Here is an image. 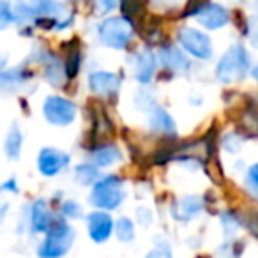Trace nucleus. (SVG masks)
Returning a JSON list of instances; mask_svg holds the SVG:
<instances>
[{"label":"nucleus","mask_w":258,"mask_h":258,"mask_svg":"<svg viewBox=\"0 0 258 258\" xmlns=\"http://www.w3.org/2000/svg\"><path fill=\"white\" fill-rule=\"evenodd\" d=\"M75 240V232L64 219H53L50 228L46 230V239L39 247L41 258H60L71 247Z\"/></svg>","instance_id":"obj_1"},{"label":"nucleus","mask_w":258,"mask_h":258,"mask_svg":"<svg viewBox=\"0 0 258 258\" xmlns=\"http://www.w3.org/2000/svg\"><path fill=\"white\" fill-rule=\"evenodd\" d=\"M125 198L124 180L117 175H106L97 180L90 193V204L101 211H113Z\"/></svg>","instance_id":"obj_2"},{"label":"nucleus","mask_w":258,"mask_h":258,"mask_svg":"<svg viewBox=\"0 0 258 258\" xmlns=\"http://www.w3.org/2000/svg\"><path fill=\"white\" fill-rule=\"evenodd\" d=\"M247 69H249V57L246 50L240 44H233L219 60L216 76L221 83H235L247 75Z\"/></svg>","instance_id":"obj_3"},{"label":"nucleus","mask_w":258,"mask_h":258,"mask_svg":"<svg viewBox=\"0 0 258 258\" xmlns=\"http://www.w3.org/2000/svg\"><path fill=\"white\" fill-rule=\"evenodd\" d=\"M133 23L131 20H125L122 16L118 18H108L97 27V36L104 46L111 50H124L131 39H133Z\"/></svg>","instance_id":"obj_4"},{"label":"nucleus","mask_w":258,"mask_h":258,"mask_svg":"<svg viewBox=\"0 0 258 258\" xmlns=\"http://www.w3.org/2000/svg\"><path fill=\"white\" fill-rule=\"evenodd\" d=\"M43 113L50 124L69 125L76 117V106L69 99L60 96H50L44 99Z\"/></svg>","instance_id":"obj_5"},{"label":"nucleus","mask_w":258,"mask_h":258,"mask_svg":"<svg viewBox=\"0 0 258 258\" xmlns=\"http://www.w3.org/2000/svg\"><path fill=\"white\" fill-rule=\"evenodd\" d=\"M177 39L182 44V48L191 53L193 57L207 60L212 57V43L205 34H202L200 30L191 29V27H182L177 34Z\"/></svg>","instance_id":"obj_6"},{"label":"nucleus","mask_w":258,"mask_h":258,"mask_svg":"<svg viewBox=\"0 0 258 258\" xmlns=\"http://www.w3.org/2000/svg\"><path fill=\"white\" fill-rule=\"evenodd\" d=\"M89 87L96 96L110 99V97L117 96L118 89H120V76L108 71L92 73L89 76Z\"/></svg>","instance_id":"obj_7"},{"label":"nucleus","mask_w":258,"mask_h":258,"mask_svg":"<svg viewBox=\"0 0 258 258\" xmlns=\"http://www.w3.org/2000/svg\"><path fill=\"white\" fill-rule=\"evenodd\" d=\"M68 165H69V156L66 154L64 151H58V149L46 147L39 152V158H37L39 172L46 177L57 175V173H60Z\"/></svg>","instance_id":"obj_8"},{"label":"nucleus","mask_w":258,"mask_h":258,"mask_svg":"<svg viewBox=\"0 0 258 258\" xmlns=\"http://www.w3.org/2000/svg\"><path fill=\"white\" fill-rule=\"evenodd\" d=\"M195 16H197L198 23L205 29H211V30H216V29H221L228 23V13H226L225 8L218 4H207L205 2L204 6L195 11Z\"/></svg>","instance_id":"obj_9"},{"label":"nucleus","mask_w":258,"mask_h":258,"mask_svg":"<svg viewBox=\"0 0 258 258\" xmlns=\"http://www.w3.org/2000/svg\"><path fill=\"white\" fill-rule=\"evenodd\" d=\"M87 228H89V235L94 242H106L108 237L113 232V221H111L110 214L103 211H97L89 214L87 218Z\"/></svg>","instance_id":"obj_10"},{"label":"nucleus","mask_w":258,"mask_h":258,"mask_svg":"<svg viewBox=\"0 0 258 258\" xmlns=\"http://www.w3.org/2000/svg\"><path fill=\"white\" fill-rule=\"evenodd\" d=\"M133 68H135V78L140 83L151 82L156 71V57L151 50H142L140 53L135 55L133 58Z\"/></svg>","instance_id":"obj_11"},{"label":"nucleus","mask_w":258,"mask_h":258,"mask_svg":"<svg viewBox=\"0 0 258 258\" xmlns=\"http://www.w3.org/2000/svg\"><path fill=\"white\" fill-rule=\"evenodd\" d=\"M44 64V76L53 87H62L68 80V73H66V66L57 55L53 53H44L43 57Z\"/></svg>","instance_id":"obj_12"},{"label":"nucleus","mask_w":258,"mask_h":258,"mask_svg":"<svg viewBox=\"0 0 258 258\" xmlns=\"http://www.w3.org/2000/svg\"><path fill=\"white\" fill-rule=\"evenodd\" d=\"M159 58H161V64L173 73H184L189 69V60H187V57L175 46L161 48Z\"/></svg>","instance_id":"obj_13"},{"label":"nucleus","mask_w":258,"mask_h":258,"mask_svg":"<svg viewBox=\"0 0 258 258\" xmlns=\"http://www.w3.org/2000/svg\"><path fill=\"white\" fill-rule=\"evenodd\" d=\"M53 223V216L44 200H37L30 209V226L34 232H46Z\"/></svg>","instance_id":"obj_14"},{"label":"nucleus","mask_w":258,"mask_h":258,"mask_svg":"<svg viewBox=\"0 0 258 258\" xmlns=\"http://www.w3.org/2000/svg\"><path fill=\"white\" fill-rule=\"evenodd\" d=\"M202 207H204V202L198 197L189 195V197H182L175 204V207H172V214L179 221H186V219H191L193 216H197L202 211Z\"/></svg>","instance_id":"obj_15"},{"label":"nucleus","mask_w":258,"mask_h":258,"mask_svg":"<svg viewBox=\"0 0 258 258\" xmlns=\"http://www.w3.org/2000/svg\"><path fill=\"white\" fill-rule=\"evenodd\" d=\"M149 122H151V127L154 129L156 133L170 135V137H172V135H175V131H177L172 115H170L166 110H163V108H154Z\"/></svg>","instance_id":"obj_16"},{"label":"nucleus","mask_w":258,"mask_h":258,"mask_svg":"<svg viewBox=\"0 0 258 258\" xmlns=\"http://www.w3.org/2000/svg\"><path fill=\"white\" fill-rule=\"evenodd\" d=\"M122 159V154L115 145H101V147L94 149L92 152V161L97 166H110L113 163H118Z\"/></svg>","instance_id":"obj_17"},{"label":"nucleus","mask_w":258,"mask_h":258,"mask_svg":"<svg viewBox=\"0 0 258 258\" xmlns=\"http://www.w3.org/2000/svg\"><path fill=\"white\" fill-rule=\"evenodd\" d=\"M22 144H23V135L20 131L18 125H13L11 131L8 133V138H6V154L11 161H16L20 158V152H22Z\"/></svg>","instance_id":"obj_18"},{"label":"nucleus","mask_w":258,"mask_h":258,"mask_svg":"<svg viewBox=\"0 0 258 258\" xmlns=\"http://www.w3.org/2000/svg\"><path fill=\"white\" fill-rule=\"evenodd\" d=\"M97 177H99V172H97L96 166L90 165V163H83V165H80L75 172V179L78 180L80 184H83V186H89V184L96 182Z\"/></svg>","instance_id":"obj_19"},{"label":"nucleus","mask_w":258,"mask_h":258,"mask_svg":"<svg viewBox=\"0 0 258 258\" xmlns=\"http://www.w3.org/2000/svg\"><path fill=\"white\" fill-rule=\"evenodd\" d=\"M29 73L25 69H11V71L0 73V87H9V85H20L29 78Z\"/></svg>","instance_id":"obj_20"},{"label":"nucleus","mask_w":258,"mask_h":258,"mask_svg":"<svg viewBox=\"0 0 258 258\" xmlns=\"http://www.w3.org/2000/svg\"><path fill=\"white\" fill-rule=\"evenodd\" d=\"M115 235L122 242H131L135 239V226L129 218H120L115 225Z\"/></svg>","instance_id":"obj_21"},{"label":"nucleus","mask_w":258,"mask_h":258,"mask_svg":"<svg viewBox=\"0 0 258 258\" xmlns=\"http://www.w3.org/2000/svg\"><path fill=\"white\" fill-rule=\"evenodd\" d=\"M122 11L131 18H135V16L142 15L144 4H142V0H122Z\"/></svg>","instance_id":"obj_22"},{"label":"nucleus","mask_w":258,"mask_h":258,"mask_svg":"<svg viewBox=\"0 0 258 258\" xmlns=\"http://www.w3.org/2000/svg\"><path fill=\"white\" fill-rule=\"evenodd\" d=\"M13 22V9L9 6V2L0 0V30H4L6 27H9V23Z\"/></svg>","instance_id":"obj_23"},{"label":"nucleus","mask_w":258,"mask_h":258,"mask_svg":"<svg viewBox=\"0 0 258 258\" xmlns=\"http://www.w3.org/2000/svg\"><path fill=\"white\" fill-rule=\"evenodd\" d=\"M80 60H82V57H80V50L76 48V50H73L71 53H69V62L66 64V73H68V78H71V76H75L76 73H78Z\"/></svg>","instance_id":"obj_24"},{"label":"nucleus","mask_w":258,"mask_h":258,"mask_svg":"<svg viewBox=\"0 0 258 258\" xmlns=\"http://www.w3.org/2000/svg\"><path fill=\"white\" fill-rule=\"evenodd\" d=\"M92 4L97 15H108L117 8L118 0H92Z\"/></svg>","instance_id":"obj_25"},{"label":"nucleus","mask_w":258,"mask_h":258,"mask_svg":"<svg viewBox=\"0 0 258 258\" xmlns=\"http://www.w3.org/2000/svg\"><path fill=\"white\" fill-rule=\"evenodd\" d=\"M82 205L78 204V202H64V205H62V214L66 216V218H80L82 216Z\"/></svg>","instance_id":"obj_26"},{"label":"nucleus","mask_w":258,"mask_h":258,"mask_svg":"<svg viewBox=\"0 0 258 258\" xmlns=\"http://www.w3.org/2000/svg\"><path fill=\"white\" fill-rule=\"evenodd\" d=\"M145 258H172V249L168 244H158Z\"/></svg>","instance_id":"obj_27"},{"label":"nucleus","mask_w":258,"mask_h":258,"mask_svg":"<svg viewBox=\"0 0 258 258\" xmlns=\"http://www.w3.org/2000/svg\"><path fill=\"white\" fill-rule=\"evenodd\" d=\"M256 177H258V166H256V165H253V166L249 168V172H247V177H246L247 184H249V187H251V191H253V193H256V187H258Z\"/></svg>","instance_id":"obj_28"},{"label":"nucleus","mask_w":258,"mask_h":258,"mask_svg":"<svg viewBox=\"0 0 258 258\" xmlns=\"http://www.w3.org/2000/svg\"><path fill=\"white\" fill-rule=\"evenodd\" d=\"M140 218H138V221L142 223L144 226H149L151 225V221H152V216H151V212L147 211V209H138V212H137Z\"/></svg>","instance_id":"obj_29"},{"label":"nucleus","mask_w":258,"mask_h":258,"mask_svg":"<svg viewBox=\"0 0 258 258\" xmlns=\"http://www.w3.org/2000/svg\"><path fill=\"white\" fill-rule=\"evenodd\" d=\"M0 191H9V193H18V184H16V180L15 179H9V180H6L2 186H0Z\"/></svg>","instance_id":"obj_30"},{"label":"nucleus","mask_w":258,"mask_h":258,"mask_svg":"<svg viewBox=\"0 0 258 258\" xmlns=\"http://www.w3.org/2000/svg\"><path fill=\"white\" fill-rule=\"evenodd\" d=\"M152 2H156L159 6H175L179 0H152Z\"/></svg>","instance_id":"obj_31"},{"label":"nucleus","mask_w":258,"mask_h":258,"mask_svg":"<svg viewBox=\"0 0 258 258\" xmlns=\"http://www.w3.org/2000/svg\"><path fill=\"white\" fill-rule=\"evenodd\" d=\"M8 205H2V207H0V223H2V219H4V216H6V212H8Z\"/></svg>","instance_id":"obj_32"},{"label":"nucleus","mask_w":258,"mask_h":258,"mask_svg":"<svg viewBox=\"0 0 258 258\" xmlns=\"http://www.w3.org/2000/svg\"><path fill=\"white\" fill-rule=\"evenodd\" d=\"M6 62H8V58H6L4 55H0V69L6 68Z\"/></svg>","instance_id":"obj_33"}]
</instances>
